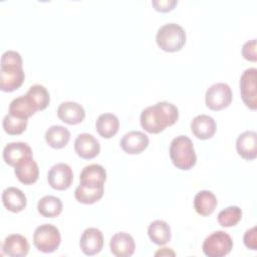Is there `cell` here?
Segmentation results:
<instances>
[{
  "instance_id": "5bb4252c",
  "label": "cell",
  "mask_w": 257,
  "mask_h": 257,
  "mask_svg": "<svg viewBox=\"0 0 257 257\" xmlns=\"http://www.w3.org/2000/svg\"><path fill=\"white\" fill-rule=\"evenodd\" d=\"M109 248L116 257H130L135 253L136 243L131 234L117 232L110 238Z\"/></svg>"
},
{
  "instance_id": "ac0fdd59",
  "label": "cell",
  "mask_w": 257,
  "mask_h": 257,
  "mask_svg": "<svg viewBox=\"0 0 257 257\" xmlns=\"http://www.w3.org/2000/svg\"><path fill=\"white\" fill-rule=\"evenodd\" d=\"M79 181V184L88 187H104V182L106 181L105 169L98 164L85 166L80 173Z\"/></svg>"
},
{
  "instance_id": "52a82bcc",
  "label": "cell",
  "mask_w": 257,
  "mask_h": 257,
  "mask_svg": "<svg viewBox=\"0 0 257 257\" xmlns=\"http://www.w3.org/2000/svg\"><path fill=\"white\" fill-rule=\"evenodd\" d=\"M232 90L225 82L212 84L206 91L205 102L212 110H222L229 106L232 101Z\"/></svg>"
},
{
  "instance_id": "83f0119b",
  "label": "cell",
  "mask_w": 257,
  "mask_h": 257,
  "mask_svg": "<svg viewBox=\"0 0 257 257\" xmlns=\"http://www.w3.org/2000/svg\"><path fill=\"white\" fill-rule=\"evenodd\" d=\"M103 192L104 187L94 188L79 184L74 191V197L79 203L90 205L99 201L103 196Z\"/></svg>"
},
{
  "instance_id": "4fadbf2b",
  "label": "cell",
  "mask_w": 257,
  "mask_h": 257,
  "mask_svg": "<svg viewBox=\"0 0 257 257\" xmlns=\"http://www.w3.org/2000/svg\"><path fill=\"white\" fill-rule=\"evenodd\" d=\"M75 153L82 159H93L100 153L99 142L88 133L79 134L74 140Z\"/></svg>"
},
{
  "instance_id": "4316f807",
  "label": "cell",
  "mask_w": 257,
  "mask_h": 257,
  "mask_svg": "<svg viewBox=\"0 0 257 257\" xmlns=\"http://www.w3.org/2000/svg\"><path fill=\"white\" fill-rule=\"evenodd\" d=\"M62 201L53 195H46L42 197L37 204V210L40 215L45 218H54L62 212Z\"/></svg>"
},
{
  "instance_id": "d4e9b609",
  "label": "cell",
  "mask_w": 257,
  "mask_h": 257,
  "mask_svg": "<svg viewBox=\"0 0 257 257\" xmlns=\"http://www.w3.org/2000/svg\"><path fill=\"white\" fill-rule=\"evenodd\" d=\"M45 141L53 149L64 148L70 140V132L67 127L59 124L51 125L45 133Z\"/></svg>"
},
{
  "instance_id": "d6a6232c",
  "label": "cell",
  "mask_w": 257,
  "mask_h": 257,
  "mask_svg": "<svg viewBox=\"0 0 257 257\" xmlns=\"http://www.w3.org/2000/svg\"><path fill=\"white\" fill-rule=\"evenodd\" d=\"M243 242L245 246L248 249H251L253 251L257 250V232H256V226L252 227L251 229H248L244 236H243Z\"/></svg>"
},
{
  "instance_id": "f1b7e54d",
  "label": "cell",
  "mask_w": 257,
  "mask_h": 257,
  "mask_svg": "<svg viewBox=\"0 0 257 257\" xmlns=\"http://www.w3.org/2000/svg\"><path fill=\"white\" fill-rule=\"evenodd\" d=\"M26 94L33 101L37 110L45 109L50 102V95L45 86L41 84H34L29 87Z\"/></svg>"
},
{
  "instance_id": "8992f818",
  "label": "cell",
  "mask_w": 257,
  "mask_h": 257,
  "mask_svg": "<svg viewBox=\"0 0 257 257\" xmlns=\"http://www.w3.org/2000/svg\"><path fill=\"white\" fill-rule=\"evenodd\" d=\"M233 248L230 235L224 231H215L203 242L202 250L208 257H223L228 255Z\"/></svg>"
},
{
  "instance_id": "484cf974",
  "label": "cell",
  "mask_w": 257,
  "mask_h": 257,
  "mask_svg": "<svg viewBox=\"0 0 257 257\" xmlns=\"http://www.w3.org/2000/svg\"><path fill=\"white\" fill-rule=\"evenodd\" d=\"M148 235L153 243L165 245L171 240V227L163 220H155L148 227Z\"/></svg>"
},
{
  "instance_id": "6da1fadb",
  "label": "cell",
  "mask_w": 257,
  "mask_h": 257,
  "mask_svg": "<svg viewBox=\"0 0 257 257\" xmlns=\"http://www.w3.org/2000/svg\"><path fill=\"white\" fill-rule=\"evenodd\" d=\"M179 118L178 107L169 101H159L144 108L140 121L142 127L149 134H159L173 125Z\"/></svg>"
},
{
  "instance_id": "3957f363",
  "label": "cell",
  "mask_w": 257,
  "mask_h": 257,
  "mask_svg": "<svg viewBox=\"0 0 257 257\" xmlns=\"http://www.w3.org/2000/svg\"><path fill=\"white\" fill-rule=\"evenodd\" d=\"M170 158L174 166L180 170L188 171L197 163L193 142L187 136H178L171 142Z\"/></svg>"
},
{
  "instance_id": "44dd1931",
  "label": "cell",
  "mask_w": 257,
  "mask_h": 257,
  "mask_svg": "<svg viewBox=\"0 0 257 257\" xmlns=\"http://www.w3.org/2000/svg\"><path fill=\"white\" fill-rule=\"evenodd\" d=\"M18 181L24 185L34 184L39 177V168L33 158H29L14 168Z\"/></svg>"
},
{
  "instance_id": "836d02e7",
  "label": "cell",
  "mask_w": 257,
  "mask_h": 257,
  "mask_svg": "<svg viewBox=\"0 0 257 257\" xmlns=\"http://www.w3.org/2000/svg\"><path fill=\"white\" fill-rule=\"evenodd\" d=\"M178 0H153L152 5L159 12H169L175 8Z\"/></svg>"
},
{
  "instance_id": "ba28073f",
  "label": "cell",
  "mask_w": 257,
  "mask_h": 257,
  "mask_svg": "<svg viewBox=\"0 0 257 257\" xmlns=\"http://www.w3.org/2000/svg\"><path fill=\"white\" fill-rule=\"evenodd\" d=\"M257 69L250 67L244 70L240 77V93L243 102L252 110L257 108V88H256Z\"/></svg>"
},
{
  "instance_id": "1f68e13d",
  "label": "cell",
  "mask_w": 257,
  "mask_h": 257,
  "mask_svg": "<svg viewBox=\"0 0 257 257\" xmlns=\"http://www.w3.org/2000/svg\"><path fill=\"white\" fill-rule=\"evenodd\" d=\"M242 56L249 61H257V53H256V39L253 38L251 40L246 41L241 50Z\"/></svg>"
},
{
  "instance_id": "9a60e30c",
  "label": "cell",
  "mask_w": 257,
  "mask_h": 257,
  "mask_svg": "<svg viewBox=\"0 0 257 257\" xmlns=\"http://www.w3.org/2000/svg\"><path fill=\"white\" fill-rule=\"evenodd\" d=\"M58 118L67 124H77L83 121L85 110L81 104L75 101H64L57 107Z\"/></svg>"
},
{
  "instance_id": "603a6c76",
  "label": "cell",
  "mask_w": 257,
  "mask_h": 257,
  "mask_svg": "<svg viewBox=\"0 0 257 257\" xmlns=\"http://www.w3.org/2000/svg\"><path fill=\"white\" fill-rule=\"evenodd\" d=\"M119 128V120L113 113H101L95 121V130L104 139H110L116 135Z\"/></svg>"
},
{
  "instance_id": "4dcf8cb0",
  "label": "cell",
  "mask_w": 257,
  "mask_h": 257,
  "mask_svg": "<svg viewBox=\"0 0 257 257\" xmlns=\"http://www.w3.org/2000/svg\"><path fill=\"white\" fill-rule=\"evenodd\" d=\"M28 124V120L26 118L17 117L11 113H8L4 116L2 125L6 134L10 136H18L25 132Z\"/></svg>"
},
{
  "instance_id": "e0dca14e",
  "label": "cell",
  "mask_w": 257,
  "mask_h": 257,
  "mask_svg": "<svg viewBox=\"0 0 257 257\" xmlns=\"http://www.w3.org/2000/svg\"><path fill=\"white\" fill-rule=\"evenodd\" d=\"M216 128L215 119L207 114L196 115L191 121V131L199 140L211 139L215 135Z\"/></svg>"
},
{
  "instance_id": "9c48e42d",
  "label": "cell",
  "mask_w": 257,
  "mask_h": 257,
  "mask_svg": "<svg viewBox=\"0 0 257 257\" xmlns=\"http://www.w3.org/2000/svg\"><path fill=\"white\" fill-rule=\"evenodd\" d=\"M47 181L54 190L64 191L68 189L73 181V173L70 166L65 163L53 165L47 174Z\"/></svg>"
},
{
  "instance_id": "ffe728a7",
  "label": "cell",
  "mask_w": 257,
  "mask_h": 257,
  "mask_svg": "<svg viewBox=\"0 0 257 257\" xmlns=\"http://www.w3.org/2000/svg\"><path fill=\"white\" fill-rule=\"evenodd\" d=\"M2 203L8 211L18 213L26 207L27 199L20 189L16 187H8L2 193Z\"/></svg>"
},
{
  "instance_id": "7c38bea8",
  "label": "cell",
  "mask_w": 257,
  "mask_h": 257,
  "mask_svg": "<svg viewBox=\"0 0 257 257\" xmlns=\"http://www.w3.org/2000/svg\"><path fill=\"white\" fill-rule=\"evenodd\" d=\"M150 143L149 137L140 131H131L120 140L119 146L123 152L130 155H138L144 152Z\"/></svg>"
},
{
  "instance_id": "277c9868",
  "label": "cell",
  "mask_w": 257,
  "mask_h": 257,
  "mask_svg": "<svg viewBox=\"0 0 257 257\" xmlns=\"http://www.w3.org/2000/svg\"><path fill=\"white\" fill-rule=\"evenodd\" d=\"M187 40L184 28L174 22L162 25L156 34L158 46L166 52H176L183 48Z\"/></svg>"
},
{
  "instance_id": "8fae6325",
  "label": "cell",
  "mask_w": 257,
  "mask_h": 257,
  "mask_svg": "<svg viewBox=\"0 0 257 257\" xmlns=\"http://www.w3.org/2000/svg\"><path fill=\"white\" fill-rule=\"evenodd\" d=\"M103 235L102 232L97 228H86L79 241V247L84 255L92 256L99 253L103 247Z\"/></svg>"
},
{
  "instance_id": "2e32d148",
  "label": "cell",
  "mask_w": 257,
  "mask_h": 257,
  "mask_svg": "<svg viewBox=\"0 0 257 257\" xmlns=\"http://www.w3.org/2000/svg\"><path fill=\"white\" fill-rule=\"evenodd\" d=\"M238 155L244 160H254L257 157V134L254 131H246L236 140Z\"/></svg>"
},
{
  "instance_id": "e575fe53",
  "label": "cell",
  "mask_w": 257,
  "mask_h": 257,
  "mask_svg": "<svg viewBox=\"0 0 257 257\" xmlns=\"http://www.w3.org/2000/svg\"><path fill=\"white\" fill-rule=\"evenodd\" d=\"M169 255L175 256L176 254H175V252L171 248H167V247L160 248V250L155 253V256H169Z\"/></svg>"
},
{
  "instance_id": "7a4b0ae2",
  "label": "cell",
  "mask_w": 257,
  "mask_h": 257,
  "mask_svg": "<svg viewBox=\"0 0 257 257\" xmlns=\"http://www.w3.org/2000/svg\"><path fill=\"white\" fill-rule=\"evenodd\" d=\"M25 79L21 55L14 50H7L1 56L0 89L12 92L18 89Z\"/></svg>"
},
{
  "instance_id": "cb8c5ba5",
  "label": "cell",
  "mask_w": 257,
  "mask_h": 257,
  "mask_svg": "<svg viewBox=\"0 0 257 257\" xmlns=\"http://www.w3.org/2000/svg\"><path fill=\"white\" fill-rule=\"evenodd\" d=\"M36 111L37 107L26 93L14 98L9 104V113L20 118L28 119Z\"/></svg>"
},
{
  "instance_id": "7402d4cb",
  "label": "cell",
  "mask_w": 257,
  "mask_h": 257,
  "mask_svg": "<svg viewBox=\"0 0 257 257\" xmlns=\"http://www.w3.org/2000/svg\"><path fill=\"white\" fill-rule=\"evenodd\" d=\"M218 205L217 198L212 191L202 190L195 195L194 208L201 216L211 215Z\"/></svg>"
},
{
  "instance_id": "f546056e",
  "label": "cell",
  "mask_w": 257,
  "mask_h": 257,
  "mask_svg": "<svg viewBox=\"0 0 257 257\" xmlns=\"http://www.w3.org/2000/svg\"><path fill=\"white\" fill-rule=\"evenodd\" d=\"M242 219V210L238 206H229L221 210L217 216L218 223L222 227H233Z\"/></svg>"
},
{
  "instance_id": "30bf717a",
  "label": "cell",
  "mask_w": 257,
  "mask_h": 257,
  "mask_svg": "<svg viewBox=\"0 0 257 257\" xmlns=\"http://www.w3.org/2000/svg\"><path fill=\"white\" fill-rule=\"evenodd\" d=\"M29 158H33V153L27 143L12 142L8 143L3 149V160L11 167L15 168Z\"/></svg>"
},
{
  "instance_id": "d6986e66",
  "label": "cell",
  "mask_w": 257,
  "mask_h": 257,
  "mask_svg": "<svg viewBox=\"0 0 257 257\" xmlns=\"http://www.w3.org/2000/svg\"><path fill=\"white\" fill-rule=\"evenodd\" d=\"M4 254L11 257H24L29 252V243L23 235H8L2 245Z\"/></svg>"
},
{
  "instance_id": "5b68a950",
  "label": "cell",
  "mask_w": 257,
  "mask_h": 257,
  "mask_svg": "<svg viewBox=\"0 0 257 257\" xmlns=\"http://www.w3.org/2000/svg\"><path fill=\"white\" fill-rule=\"evenodd\" d=\"M61 236L58 228L52 224L38 226L33 234V245L43 253H52L59 247Z\"/></svg>"
}]
</instances>
